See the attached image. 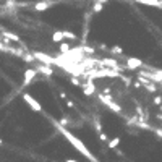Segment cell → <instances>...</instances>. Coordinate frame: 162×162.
Segmentation results:
<instances>
[{
  "instance_id": "cell-25",
  "label": "cell",
  "mask_w": 162,
  "mask_h": 162,
  "mask_svg": "<svg viewBox=\"0 0 162 162\" xmlns=\"http://www.w3.org/2000/svg\"><path fill=\"white\" fill-rule=\"evenodd\" d=\"M3 144V141H2V138H0V146H2Z\"/></svg>"
},
{
  "instance_id": "cell-4",
  "label": "cell",
  "mask_w": 162,
  "mask_h": 162,
  "mask_svg": "<svg viewBox=\"0 0 162 162\" xmlns=\"http://www.w3.org/2000/svg\"><path fill=\"white\" fill-rule=\"evenodd\" d=\"M99 99H101V102H104L109 109H112L115 113H120V110H122L120 106H118V104H115V102H112V99H109V96H104V94H101Z\"/></svg>"
},
{
  "instance_id": "cell-11",
  "label": "cell",
  "mask_w": 162,
  "mask_h": 162,
  "mask_svg": "<svg viewBox=\"0 0 162 162\" xmlns=\"http://www.w3.org/2000/svg\"><path fill=\"white\" fill-rule=\"evenodd\" d=\"M101 65H106V66H109V68H112V70H120V65L117 63V60H113V59H104L101 62Z\"/></svg>"
},
{
  "instance_id": "cell-17",
  "label": "cell",
  "mask_w": 162,
  "mask_h": 162,
  "mask_svg": "<svg viewBox=\"0 0 162 162\" xmlns=\"http://www.w3.org/2000/svg\"><path fill=\"white\" fill-rule=\"evenodd\" d=\"M63 36H65V39H71V41L76 39V36L73 33H70V31H63Z\"/></svg>"
},
{
  "instance_id": "cell-1",
  "label": "cell",
  "mask_w": 162,
  "mask_h": 162,
  "mask_svg": "<svg viewBox=\"0 0 162 162\" xmlns=\"http://www.w3.org/2000/svg\"><path fill=\"white\" fill-rule=\"evenodd\" d=\"M59 131L62 133V135L66 138V141H68L70 143V144L76 149V151H78L80 152V154H83L84 157H86V159H89L91 162H99L96 157H94L92 154H91V151L86 148V144H84V143H81L78 138H76L75 135H71V133L68 131V130H66V128H63V127H59Z\"/></svg>"
},
{
  "instance_id": "cell-2",
  "label": "cell",
  "mask_w": 162,
  "mask_h": 162,
  "mask_svg": "<svg viewBox=\"0 0 162 162\" xmlns=\"http://www.w3.org/2000/svg\"><path fill=\"white\" fill-rule=\"evenodd\" d=\"M23 99H24V102H26L34 112H41V110H42V106L31 96V94H23Z\"/></svg>"
},
{
  "instance_id": "cell-15",
  "label": "cell",
  "mask_w": 162,
  "mask_h": 162,
  "mask_svg": "<svg viewBox=\"0 0 162 162\" xmlns=\"http://www.w3.org/2000/svg\"><path fill=\"white\" fill-rule=\"evenodd\" d=\"M60 52L62 54H68L70 52V45L66 42H60Z\"/></svg>"
},
{
  "instance_id": "cell-16",
  "label": "cell",
  "mask_w": 162,
  "mask_h": 162,
  "mask_svg": "<svg viewBox=\"0 0 162 162\" xmlns=\"http://www.w3.org/2000/svg\"><path fill=\"white\" fill-rule=\"evenodd\" d=\"M3 36L7 37V39H10V41H20V37H18V36H15V34H12V33H3Z\"/></svg>"
},
{
  "instance_id": "cell-24",
  "label": "cell",
  "mask_w": 162,
  "mask_h": 162,
  "mask_svg": "<svg viewBox=\"0 0 162 162\" xmlns=\"http://www.w3.org/2000/svg\"><path fill=\"white\" fill-rule=\"evenodd\" d=\"M156 133H157L159 136H162V130H156Z\"/></svg>"
},
{
  "instance_id": "cell-18",
  "label": "cell",
  "mask_w": 162,
  "mask_h": 162,
  "mask_svg": "<svg viewBox=\"0 0 162 162\" xmlns=\"http://www.w3.org/2000/svg\"><path fill=\"white\" fill-rule=\"evenodd\" d=\"M99 138H101V141H109V138H107V135L104 131H99Z\"/></svg>"
},
{
  "instance_id": "cell-19",
  "label": "cell",
  "mask_w": 162,
  "mask_h": 162,
  "mask_svg": "<svg viewBox=\"0 0 162 162\" xmlns=\"http://www.w3.org/2000/svg\"><path fill=\"white\" fill-rule=\"evenodd\" d=\"M154 102L157 104V106H162V99H160L159 96H156V97H154Z\"/></svg>"
},
{
  "instance_id": "cell-6",
  "label": "cell",
  "mask_w": 162,
  "mask_h": 162,
  "mask_svg": "<svg viewBox=\"0 0 162 162\" xmlns=\"http://www.w3.org/2000/svg\"><path fill=\"white\" fill-rule=\"evenodd\" d=\"M36 75H37L36 68H29V70L24 71V76H23V84H24V86H28V84L36 78Z\"/></svg>"
},
{
  "instance_id": "cell-9",
  "label": "cell",
  "mask_w": 162,
  "mask_h": 162,
  "mask_svg": "<svg viewBox=\"0 0 162 162\" xmlns=\"http://www.w3.org/2000/svg\"><path fill=\"white\" fill-rule=\"evenodd\" d=\"M135 2L148 5V7H154V8H162V0H135Z\"/></svg>"
},
{
  "instance_id": "cell-12",
  "label": "cell",
  "mask_w": 162,
  "mask_h": 162,
  "mask_svg": "<svg viewBox=\"0 0 162 162\" xmlns=\"http://www.w3.org/2000/svg\"><path fill=\"white\" fill-rule=\"evenodd\" d=\"M63 39H65L63 31H55V33L52 34V41H54V42H62Z\"/></svg>"
},
{
  "instance_id": "cell-14",
  "label": "cell",
  "mask_w": 162,
  "mask_h": 162,
  "mask_svg": "<svg viewBox=\"0 0 162 162\" xmlns=\"http://www.w3.org/2000/svg\"><path fill=\"white\" fill-rule=\"evenodd\" d=\"M102 8H104V3L102 2H94V5H92V12H101L102 10Z\"/></svg>"
},
{
  "instance_id": "cell-8",
  "label": "cell",
  "mask_w": 162,
  "mask_h": 162,
  "mask_svg": "<svg viewBox=\"0 0 162 162\" xmlns=\"http://www.w3.org/2000/svg\"><path fill=\"white\" fill-rule=\"evenodd\" d=\"M83 92H84V96H92V94L96 92V86H94L92 80H88V81H86V84L83 86Z\"/></svg>"
},
{
  "instance_id": "cell-20",
  "label": "cell",
  "mask_w": 162,
  "mask_h": 162,
  "mask_svg": "<svg viewBox=\"0 0 162 162\" xmlns=\"http://www.w3.org/2000/svg\"><path fill=\"white\" fill-rule=\"evenodd\" d=\"M112 52H113V54H122V49H120V47H113Z\"/></svg>"
},
{
  "instance_id": "cell-21",
  "label": "cell",
  "mask_w": 162,
  "mask_h": 162,
  "mask_svg": "<svg viewBox=\"0 0 162 162\" xmlns=\"http://www.w3.org/2000/svg\"><path fill=\"white\" fill-rule=\"evenodd\" d=\"M71 83L75 84V86H80V80L78 78H71Z\"/></svg>"
},
{
  "instance_id": "cell-7",
  "label": "cell",
  "mask_w": 162,
  "mask_h": 162,
  "mask_svg": "<svg viewBox=\"0 0 162 162\" xmlns=\"http://www.w3.org/2000/svg\"><path fill=\"white\" fill-rule=\"evenodd\" d=\"M36 71H39V73H42V75H45V76H52V75H54L52 66H50V65H44V63L37 65V66H36Z\"/></svg>"
},
{
  "instance_id": "cell-10",
  "label": "cell",
  "mask_w": 162,
  "mask_h": 162,
  "mask_svg": "<svg viewBox=\"0 0 162 162\" xmlns=\"http://www.w3.org/2000/svg\"><path fill=\"white\" fill-rule=\"evenodd\" d=\"M55 2H52V0H44V2H37L36 5H34V8L37 12H44V10H47V8H50V5H54Z\"/></svg>"
},
{
  "instance_id": "cell-22",
  "label": "cell",
  "mask_w": 162,
  "mask_h": 162,
  "mask_svg": "<svg viewBox=\"0 0 162 162\" xmlns=\"http://www.w3.org/2000/svg\"><path fill=\"white\" fill-rule=\"evenodd\" d=\"M66 106H68V107H75V104L71 101H66Z\"/></svg>"
},
{
  "instance_id": "cell-5",
  "label": "cell",
  "mask_w": 162,
  "mask_h": 162,
  "mask_svg": "<svg viewBox=\"0 0 162 162\" xmlns=\"http://www.w3.org/2000/svg\"><path fill=\"white\" fill-rule=\"evenodd\" d=\"M139 66H143V60H141V59H136V57H128V59H127L125 68H128V70H136V68H139Z\"/></svg>"
},
{
  "instance_id": "cell-23",
  "label": "cell",
  "mask_w": 162,
  "mask_h": 162,
  "mask_svg": "<svg viewBox=\"0 0 162 162\" xmlns=\"http://www.w3.org/2000/svg\"><path fill=\"white\" fill-rule=\"evenodd\" d=\"M65 162H78V160H76V159H66Z\"/></svg>"
},
{
  "instance_id": "cell-3",
  "label": "cell",
  "mask_w": 162,
  "mask_h": 162,
  "mask_svg": "<svg viewBox=\"0 0 162 162\" xmlns=\"http://www.w3.org/2000/svg\"><path fill=\"white\" fill-rule=\"evenodd\" d=\"M34 57L37 60H39L41 63H44V65H57V60L55 59H52V57H49V55H45V54H42V52H34Z\"/></svg>"
},
{
  "instance_id": "cell-13",
  "label": "cell",
  "mask_w": 162,
  "mask_h": 162,
  "mask_svg": "<svg viewBox=\"0 0 162 162\" xmlns=\"http://www.w3.org/2000/svg\"><path fill=\"white\" fill-rule=\"evenodd\" d=\"M107 144H109V149H115L118 144H120V136H115V138H112L107 141Z\"/></svg>"
}]
</instances>
